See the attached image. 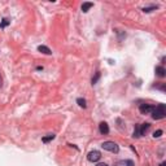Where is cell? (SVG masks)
I'll list each match as a JSON object with an SVG mask.
<instances>
[{"mask_svg":"<svg viewBox=\"0 0 166 166\" xmlns=\"http://www.w3.org/2000/svg\"><path fill=\"white\" fill-rule=\"evenodd\" d=\"M166 117V105L165 104H158L157 107L152 110V118L153 119H162Z\"/></svg>","mask_w":166,"mask_h":166,"instance_id":"6da1fadb","label":"cell"},{"mask_svg":"<svg viewBox=\"0 0 166 166\" xmlns=\"http://www.w3.org/2000/svg\"><path fill=\"white\" fill-rule=\"evenodd\" d=\"M151 127L149 123H142V125H136L135 126V130H134V138H139V136H143L145 132H147Z\"/></svg>","mask_w":166,"mask_h":166,"instance_id":"7a4b0ae2","label":"cell"},{"mask_svg":"<svg viewBox=\"0 0 166 166\" xmlns=\"http://www.w3.org/2000/svg\"><path fill=\"white\" fill-rule=\"evenodd\" d=\"M101 148L108 152H112V153H118V151H119L118 144L114 142H104L101 144Z\"/></svg>","mask_w":166,"mask_h":166,"instance_id":"3957f363","label":"cell"},{"mask_svg":"<svg viewBox=\"0 0 166 166\" xmlns=\"http://www.w3.org/2000/svg\"><path fill=\"white\" fill-rule=\"evenodd\" d=\"M100 158H101V155H100V152L99 151H91L90 153L87 155V160L90 162H97Z\"/></svg>","mask_w":166,"mask_h":166,"instance_id":"277c9868","label":"cell"},{"mask_svg":"<svg viewBox=\"0 0 166 166\" xmlns=\"http://www.w3.org/2000/svg\"><path fill=\"white\" fill-rule=\"evenodd\" d=\"M155 107H152V105L149 104H142L140 107H139V110H140L142 114H149V113H152V110H153Z\"/></svg>","mask_w":166,"mask_h":166,"instance_id":"5b68a950","label":"cell"},{"mask_svg":"<svg viewBox=\"0 0 166 166\" xmlns=\"http://www.w3.org/2000/svg\"><path fill=\"white\" fill-rule=\"evenodd\" d=\"M99 131H100V134L103 135H107L109 134V126L107 122H101L100 125H99Z\"/></svg>","mask_w":166,"mask_h":166,"instance_id":"8992f818","label":"cell"},{"mask_svg":"<svg viewBox=\"0 0 166 166\" xmlns=\"http://www.w3.org/2000/svg\"><path fill=\"white\" fill-rule=\"evenodd\" d=\"M156 75L160 77V78H164L166 75V70H165L164 66H157L156 68Z\"/></svg>","mask_w":166,"mask_h":166,"instance_id":"52a82bcc","label":"cell"},{"mask_svg":"<svg viewBox=\"0 0 166 166\" xmlns=\"http://www.w3.org/2000/svg\"><path fill=\"white\" fill-rule=\"evenodd\" d=\"M114 166H134V162L131 160H122V161H118Z\"/></svg>","mask_w":166,"mask_h":166,"instance_id":"ba28073f","label":"cell"},{"mask_svg":"<svg viewBox=\"0 0 166 166\" xmlns=\"http://www.w3.org/2000/svg\"><path fill=\"white\" fill-rule=\"evenodd\" d=\"M38 51L42 52V53H44V55H52V51H51L48 47H45V45H39Z\"/></svg>","mask_w":166,"mask_h":166,"instance_id":"9c48e42d","label":"cell"},{"mask_svg":"<svg viewBox=\"0 0 166 166\" xmlns=\"http://www.w3.org/2000/svg\"><path fill=\"white\" fill-rule=\"evenodd\" d=\"M92 6H94V3H83L82 6H81V9H82L83 13H87L92 8Z\"/></svg>","mask_w":166,"mask_h":166,"instance_id":"30bf717a","label":"cell"},{"mask_svg":"<svg viewBox=\"0 0 166 166\" xmlns=\"http://www.w3.org/2000/svg\"><path fill=\"white\" fill-rule=\"evenodd\" d=\"M55 138H56L55 134H49L48 136H44V138L42 139V142H43V143H48V142H51V140H53Z\"/></svg>","mask_w":166,"mask_h":166,"instance_id":"8fae6325","label":"cell"},{"mask_svg":"<svg viewBox=\"0 0 166 166\" xmlns=\"http://www.w3.org/2000/svg\"><path fill=\"white\" fill-rule=\"evenodd\" d=\"M77 103H78V105H79V107H81V108H86V107H87V104H86V100H84V99H82V97H79V99H77Z\"/></svg>","mask_w":166,"mask_h":166,"instance_id":"7c38bea8","label":"cell"},{"mask_svg":"<svg viewBox=\"0 0 166 166\" xmlns=\"http://www.w3.org/2000/svg\"><path fill=\"white\" fill-rule=\"evenodd\" d=\"M157 9V5H152V6H145V8H143V12L144 13H149L152 11H156Z\"/></svg>","mask_w":166,"mask_h":166,"instance_id":"4fadbf2b","label":"cell"},{"mask_svg":"<svg viewBox=\"0 0 166 166\" xmlns=\"http://www.w3.org/2000/svg\"><path fill=\"white\" fill-rule=\"evenodd\" d=\"M11 23V21L8 18H4L3 19V22H0V29H4V28H6V26H8Z\"/></svg>","mask_w":166,"mask_h":166,"instance_id":"5bb4252c","label":"cell"},{"mask_svg":"<svg viewBox=\"0 0 166 166\" xmlns=\"http://www.w3.org/2000/svg\"><path fill=\"white\" fill-rule=\"evenodd\" d=\"M162 135V130H157V131H155L153 132V138L156 139V138H160Z\"/></svg>","mask_w":166,"mask_h":166,"instance_id":"9a60e30c","label":"cell"},{"mask_svg":"<svg viewBox=\"0 0 166 166\" xmlns=\"http://www.w3.org/2000/svg\"><path fill=\"white\" fill-rule=\"evenodd\" d=\"M99 78H100V73H96V75L92 78V84H95V83L99 81Z\"/></svg>","mask_w":166,"mask_h":166,"instance_id":"2e32d148","label":"cell"},{"mask_svg":"<svg viewBox=\"0 0 166 166\" xmlns=\"http://www.w3.org/2000/svg\"><path fill=\"white\" fill-rule=\"evenodd\" d=\"M3 86V77H2V74H0V87Z\"/></svg>","mask_w":166,"mask_h":166,"instance_id":"e0dca14e","label":"cell"},{"mask_svg":"<svg viewBox=\"0 0 166 166\" xmlns=\"http://www.w3.org/2000/svg\"><path fill=\"white\" fill-rule=\"evenodd\" d=\"M96 166H108V165H107V164H104V162H103V164H97Z\"/></svg>","mask_w":166,"mask_h":166,"instance_id":"ac0fdd59","label":"cell"},{"mask_svg":"<svg viewBox=\"0 0 166 166\" xmlns=\"http://www.w3.org/2000/svg\"><path fill=\"white\" fill-rule=\"evenodd\" d=\"M160 166H166V162H161V164H160Z\"/></svg>","mask_w":166,"mask_h":166,"instance_id":"d6986e66","label":"cell"}]
</instances>
